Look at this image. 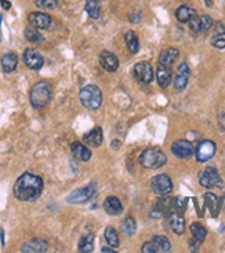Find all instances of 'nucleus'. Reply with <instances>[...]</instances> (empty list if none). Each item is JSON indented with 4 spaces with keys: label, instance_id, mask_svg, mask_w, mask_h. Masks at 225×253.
Wrapping results in <instances>:
<instances>
[{
    "label": "nucleus",
    "instance_id": "obj_1",
    "mask_svg": "<svg viewBox=\"0 0 225 253\" xmlns=\"http://www.w3.org/2000/svg\"><path fill=\"white\" fill-rule=\"evenodd\" d=\"M14 197L24 202L36 201L43 191V180L32 173H24L14 184Z\"/></svg>",
    "mask_w": 225,
    "mask_h": 253
},
{
    "label": "nucleus",
    "instance_id": "obj_2",
    "mask_svg": "<svg viewBox=\"0 0 225 253\" xmlns=\"http://www.w3.org/2000/svg\"><path fill=\"white\" fill-rule=\"evenodd\" d=\"M32 107L36 110H40L43 107H46L50 100H51V87L47 82L41 81L35 84L31 90V96H29Z\"/></svg>",
    "mask_w": 225,
    "mask_h": 253
},
{
    "label": "nucleus",
    "instance_id": "obj_3",
    "mask_svg": "<svg viewBox=\"0 0 225 253\" xmlns=\"http://www.w3.org/2000/svg\"><path fill=\"white\" fill-rule=\"evenodd\" d=\"M167 162V157L163 151L159 148H147L140 157V164L147 169H159Z\"/></svg>",
    "mask_w": 225,
    "mask_h": 253
},
{
    "label": "nucleus",
    "instance_id": "obj_4",
    "mask_svg": "<svg viewBox=\"0 0 225 253\" xmlns=\"http://www.w3.org/2000/svg\"><path fill=\"white\" fill-rule=\"evenodd\" d=\"M80 101L87 110H98L103 103V93L96 84H87L80 90Z\"/></svg>",
    "mask_w": 225,
    "mask_h": 253
},
{
    "label": "nucleus",
    "instance_id": "obj_5",
    "mask_svg": "<svg viewBox=\"0 0 225 253\" xmlns=\"http://www.w3.org/2000/svg\"><path fill=\"white\" fill-rule=\"evenodd\" d=\"M94 194H96V183H90L87 187L77 188L74 192H71L67 201L69 204H74V205H80V204L89 202L90 199L94 197Z\"/></svg>",
    "mask_w": 225,
    "mask_h": 253
},
{
    "label": "nucleus",
    "instance_id": "obj_6",
    "mask_svg": "<svg viewBox=\"0 0 225 253\" xmlns=\"http://www.w3.org/2000/svg\"><path fill=\"white\" fill-rule=\"evenodd\" d=\"M199 183L205 188H214L223 184V180L220 177L216 168H206L205 170L200 171L199 174Z\"/></svg>",
    "mask_w": 225,
    "mask_h": 253
},
{
    "label": "nucleus",
    "instance_id": "obj_7",
    "mask_svg": "<svg viewBox=\"0 0 225 253\" xmlns=\"http://www.w3.org/2000/svg\"><path fill=\"white\" fill-rule=\"evenodd\" d=\"M150 187L155 194L164 197L167 194H170L173 191V183L171 178L167 174H157L155 177L150 180Z\"/></svg>",
    "mask_w": 225,
    "mask_h": 253
},
{
    "label": "nucleus",
    "instance_id": "obj_8",
    "mask_svg": "<svg viewBox=\"0 0 225 253\" xmlns=\"http://www.w3.org/2000/svg\"><path fill=\"white\" fill-rule=\"evenodd\" d=\"M24 64L29 69L39 71L44 64V58L36 48H27L25 53H24Z\"/></svg>",
    "mask_w": 225,
    "mask_h": 253
},
{
    "label": "nucleus",
    "instance_id": "obj_9",
    "mask_svg": "<svg viewBox=\"0 0 225 253\" xmlns=\"http://www.w3.org/2000/svg\"><path fill=\"white\" fill-rule=\"evenodd\" d=\"M171 152L180 159H188L193 154V145L188 140H177L171 145Z\"/></svg>",
    "mask_w": 225,
    "mask_h": 253
},
{
    "label": "nucleus",
    "instance_id": "obj_10",
    "mask_svg": "<svg viewBox=\"0 0 225 253\" xmlns=\"http://www.w3.org/2000/svg\"><path fill=\"white\" fill-rule=\"evenodd\" d=\"M216 154V144L210 141V140H206L199 144L198 148H196V159L198 162H207L210 161Z\"/></svg>",
    "mask_w": 225,
    "mask_h": 253
},
{
    "label": "nucleus",
    "instance_id": "obj_11",
    "mask_svg": "<svg viewBox=\"0 0 225 253\" xmlns=\"http://www.w3.org/2000/svg\"><path fill=\"white\" fill-rule=\"evenodd\" d=\"M134 74H136L137 79L143 83H150L153 79V68L148 61H141L136 64Z\"/></svg>",
    "mask_w": 225,
    "mask_h": 253
},
{
    "label": "nucleus",
    "instance_id": "obj_12",
    "mask_svg": "<svg viewBox=\"0 0 225 253\" xmlns=\"http://www.w3.org/2000/svg\"><path fill=\"white\" fill-rule=\"evenodd\" d=\"M189 74H191V71H189L188 64L187 62H181L178 65L177 75H176V79H174V83H173L174 84V89L178 90V91L184 90L187 87V84H188Z\"/></svg>",
    "mask_w": 225,
    "mask_h": 253
},
{
    "label": "nucleus",
    "instance_id": "obj_13",
    "mask_svg": "<svg viewBox=\"0 0 225 253\" xmlns=\"http://www.w3.org/2000/svg\"><path fill=\"white\" fill-rule=\"evenodd\" d=\"M213 27V20L210 15H200V17H195L193 20L189 21V28L192 32L195 34H202L209 31Z\"/></svg>",
    "mask_w": 225,
    "mask_h": 253
},
{
    "label": "nucleus",
    "instance_id": "obj_14",
    "mask_svg": "<svg viewBox=\"0 0 225 253\" xmlns=\"http://www.w3.org/2000/svg\"><path fill=\"white\" fill-rule=\"evenodd\" d=\"M48 251V244L40 238H34V240L27 241L22 247L21 252L24 253H44Z\"/></svg>",
    "mask_w": 225,
    "mask_h": 253
},
{
    "label": "nucleus",
    "instance_id": "obj_15",
    "mask_svg": "<svg viewBox=\"0 0 225 253\" xmlns=\"http://www.w3.org/2000/svg\"><path fill=\"white\" fill-rule=\"evenodd\" d=\"M100 64L108 72H116L117 68H119V60H117V57L113 53L107 51V50L100 54Z\"/></svg>",
    "mask_w": 225,
    "mask_h": 253
},
{
    "label": "nucleus",
    "instance_id": "obj_16",
    "mask_svg": "<svg viewBox=\"0 0 225 253\" xmlns=\"http://www.w3.org/2000/svg\"><path fill=\"white\" fill-rule=\"evenodd\" d=\"M28 21H29V24L34 28H36V29H48L50 24H51V18L48 17L47 14L38 13V11L29 14Z\"/></svg>",
    "mask_w": 225,
    "mask_h": 253
},
{
    "label": "nucleus",
    "instance_id": "obj_17",
    "mask_svg": "<svg viewBox=\"0 0 225 253\" xmlns=\"http://www.w3.org/2000/svg\"><path fill=\"white\" fill-rule=\"evenodd\" d=\"M71 152H72L74 158L80 161V162H87L91 158V152H90L89 148L86 145H83L82 143H79V141L71 144Z\"/></svg>",
    "mask_w": 225,
    "mask_h": 253
},
{
    "label": "nucleus",
    "instance_id": "obj_18",
    "mask_svg": "<svg viewBox=\"0 0 225 253\" xmlns=\"http://www.w3.org/2000/svg\"><path fill=\"white\" fill-rule=\"evenodd\" d=\"M103 129L101 127H94L93 130H90L89 133H86L83 136L84 143L89 144L91 147H100L103 144Z\"/></svg>",
    "mask_w": 225,
    "mask_h": 253
},
{
    "label": "nucleus",
    "instance_id": "obj_19",
    "mask_svg": "<svg viewBox=\"0 0 225 253\" xmlns=\"http://www.w3.org/2000/svg\"><path fill=\"white\" fill-rule=\"evenodd\" d=\"M196 10L189 6H180L176 10V17L181 24H189V21L196 17Z\"/></svg>",
    "mask_w": 225,
    "mask_h": 253
},
{
    "label": "nucleus",
    "instance_id": "obj_20",
    "mask_svg": "<svg viewBox=\"0 0 225 253\" xmlns=\"http://www.w3.org/2000/svg\"><path fill=\"white\" fill-rule=\"evenodd\" d=\"M178 55H180V51L177 48H166L159 55V64L163 67H171L178 58Z\"/></svg>",
    "mask_w": 225,
    "mask_h": 253
},
{
    "label": "nucleus",
    "instance_id": "obj_21",
    "mask_svg": "<svg viewBox=\"0 0 225 253\" xmlns=\"http://www.w3.org/2000/svg\"><path fill=\"white\" fill-rule=\"evenodd\" d=\"M104 209L111 216H117V214H120L123 212L122 202L116 197H108L104 202Z\"/></svg>",
    "mask_w": 225,
    "mask_h": 253
},
{
    "label": "nucleus",
    "instance_id": "obj_22",
    "mask_svg": "<svg viewBox=\"0 0 225 253\" xmlns=\"http://www.w3.org/2000/svg\"><path fill=\"white\" fill-rule=\"evenodd\" d=\"M212 44L216 48H225V28L219 22L214 28V34L212 36Z\"/></svg>",
    "mask_w": 225,
    "mask_h": 253
},
{
    "label": "nucleus",
    "instance_id": "obj_23",
    "mask_svg": "<svg viewBox=\"0 0 225 253\" xmlns=\"http://www.w3.org/2000/svg\"><path fill=\"white\" fill-rule=\"evenodd\" d=\"M156 78H157V83L160 87H167L169 84L171 83V79H173V72H171L170 67H163L160 65L159 69L156 72Z\"/></svg>",
    "mask_w": 225,
    "mask_h": 253
},
{
    "label": "nucleus",
    "instance_id": "obj_24",
    "mask_svg": "<svg viewBox=\"0 0 225 253\" xmlns=\"http://www.w3.org/2000/svg\"><path fill=\"white\" fill-rule=\"evenodd\" d=\"M17 65H18V57L17 54H14V53H7L1 57V67H3V71L6 72V74H11L15 71L17 68Z\"/></svg>",
    "mask_w": 225,
    "mask_h": 253
},
{
    "label": "nucleus",
    "instance_id": "obj_25",
    "mask_svg": "<svg viewBox=\"0 0 225 253\" xmlns=\"http://www.w3.org/2000/svg\"><path fill=\"white\" fill-rule=\"evenodd\" d=\"M170 227H171V230H173L176 234H178V235L184 234L185 231L184 217H183L181 214H178V213H173V214L170 216Z\"/></svg>",
    "mask_w": 225,
    "mask_h": 253
},
{
    "label": "nucleus",
    "instance_id": "obj_26",
    "mask_svg": "<svg viewBox=\"0 0 225 253\" xmlns=\"http://www.w3.org/2000/svg\"><path fill=\"white\" fill-rule=\"evenodd\" d=\"M124 41H126V46H127L131 54H136L137 51L140 50V42H138V38L133 31H129L127 34L124 35Z\"/></svg>",
    "mask_w": 225,
    "mask_h": 253
},
{
    "label": "nucleus",
    "instance_id": "obj_27",
    "mask_svg": "<svg viewBox=\"0 0 225 253\" xmlns=\"http://www.w3.org/2000/svg\"><path fill=\"white\" fill-rule=\"evenodd\" d=\"M94 249V235L93 234H87L83 235L80 241H79V251L84 253L93 252Z\"/></svg>",
    "mask_w": 225,
    "mask_h": 253
},
{
    "label": "nucleus",
    "instance_id": "obj_28",
    "mask_svg": "<svg viewBox=\"0 0 225 253\" xmlns=\"http://www.w3.org/2000/svg\"><path fill=\"white\" fill-rule=\"evenodd\" d=\"M98 3V0H86V11L93 20H98L101 15V8Z\"/></svg>",
    "mask_w": 225,
    "mask_h": 253
},
{
    "label": "nucleus",
    "instance_id": "obj_29",
    "mask_svg": "<svg viewBox=\"0 0 225 253\" xmlns=\"http://www.w3.org/2000/svg\"><path fill=\"white\" fill-rule=\"evenodd\" d=\"M191 233L193 235V240L196 241V242H203L206 238V235H207V231H206V228L202 224H199V223H192L191 224Z\"/></svg>",
    "mask_w": 225,
    "mask_h": 253
},
{
    "label": "nucleus",
    "instance_id": "obj_30",
    "mask_svg": "<svg viewBox=\"0 0 225 253\" xmlns=\"http://www.w3.org/2000/svg\"><path fill=\"white\" fill-rule=\"evenodd\" d=\"M105 240L107 242L110 244L112 248H117L119 247V244H120V241H119V235L116 233V230L113 227H107V230H105Z\"/></svg>",
    "mask_w": 225,
    "mask_h": 253
},
{
    "label": "nucleus",
    "instance_id": "obj_31",
    "mask_svg": "<svg viewBox=\"0 0 225 253\" xmlns=\"http://www.w3.org/2000/svg\"><path fill=\"white\" fill-rule=\"evenodd\" d=\"M152 241L156 244V247L159 248V252H170L171 244L170 241L167 240L163 235H155Z\"/></svg>",
    "mask_w": 225,
    "mask_h": 253
},
{
    "label": "nucleus",
    "instance_id": "obj_32",
    "mask_svg": "<svg viewBox=\"0 0 225 253\" xmlns=\"http://www.w3.org/2000/svg\"><path fill=\"white\" fill-rule=\"evenodd\" d=\"M120 227H122V231L126 234V235H134L137 231V224L133 217H126V219L122 221Z\"/></svg>",
    "mask_w": 225,
    "mask_h": 253
},
{
    "label": "nucleus",
    "instance_id": "obj_33",
    "mask_svg": "<svg viewBox=\"0 0 225 253\" xmlns=\"http://www.w3.org/2000/svg\"><path fill=\"white\" fill-rule=\"evenodd\" d=\"M24 35H25V39L29 42H32V43H40V42L43 41V36L39 34V29H36V28L28 27L27 29H25Z\"/></svg>",
    "mask_w": 225,
    "mask_h": 253
},
{
    "label": "nucleus",
    "instance_id": "obj_34",
    "mask_svg": "<svg viewBox=\"0 0 225 253\" xmlns=\"http://www.w3.org/2000/svg\"><path fill=\"white\" fill-rule=\"evenodd\" d=\"M35 4L41 10H53L58 4V0H35Z\"/></svg>",
    "mask_w": 225,
    "mask_h": 253
},
{
    "label": "nucleus",
    "instance_id": "obj_35",
    "mask_svg": "<svg viewBox=\"0 0 225 253\" xmlns=\"http://www.w3.org/2000/svg\"><path fill=\"white\" fill-rule=\"evenodd\" d=\"M143 252L144 253H156L159 252V248L156 247V244L153 241H150V242H145L143 245Z\"/></svg>",
    "mask_w": 225,
    "mask_h": 253
},
{
    "label": "nucleus",
    "instance_id": "obj_36",
    "mask_svg": "<svg viewBox=\"0 0 225 253\" xmlns=\"http://www.w3.org/2000/svg\"><path fill=\"white\" fill-rule=\"evenodd\" d=\"M1 1V6H3V8H6V10H8L10 7H11V3L10 1H7V0H0Z\"/></svg>",
    "mask_w": 225,
    "mask_h": 253
},
{
    "label": "nucleus",
    "instance_id": "obj_37",
    "mask_svg": "<svg viewBox=\"0 0 225 253\" xmlns=\"http://www.w3.org/2000/svg\"><path fill=\"white\" fill-rule=\"evenodd\" d=\"M101 252L103 253H115V251H113V249H110V248H103V249H101Z\"/></svg>",
    "mask_w": 225,
    "mask_h": 253
},
{
    "label": "nucleus",
    "instance_id": "obj_38",
    "mask_svg": "<svg viewBox=\"0 0 225 253\" xmlns=\"http://www.w3.org/2000/svg\"><path fill=\"white\" fill-rule=\"evenodd\" d=\"M205 3H206V6H207V7H212V4H213L212 0H205Z\"/></svg>",
    "mask_w": 225,
    "mask_h": 253
},
{
    "label": "nucleus",
    "instance_id": "obj_39",
    "mask_svg": "<svg viewBox=\"0 0 225 253\" xmlns=\"http://www.w3.org/2000/svg\"><path fill=\"white\" fill-rule=\"evenodd\" d=\"M98 1H101V0H98Z\"/></svg>",
    "mask_w": 225,
    "mask_h": 253
}]
</instances>
